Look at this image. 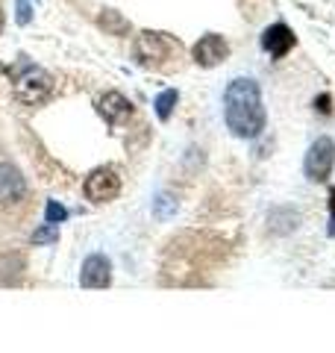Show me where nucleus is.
Instances as JSON below:
<instances>
[{
	"mask_svg": "<svg viewBox=\"0 0 335 353\" xmlns=\"http://www.w3.org/2000/svg\"><path fill=\"white\" fill-rule=\"evenodd\" d=\"M223 121L232 136L259 139L267 127V112L262 103L259 83L250 77H236L223 92Z\"/></svg>",
	"mask_w": 335,
	"mask_h": 353,
	"instance_id": "obj_1",
	"label": "nucleus"
},
{
	"mask_svg": "<svg viewBox=\"0 0 335 353\" xmlns=\"http://www.w3.org/2000/svg\"><path fill=\"white\" fill-rule=\"evenodd\" d=\"M50 88H53V80H50L48 71L39 68V65H32V62H21V68L15 74V94L21 101L41 103L44 97L50 94Z\"/></svg>",
	"mask_w": 335,
	"mask_h": 353,
	"instance_id": "obj_2",
	"label": "nucleus"
},
{
	"mask_svg": "<svg viewBox=\"0 0 335 353\" xmlns=\"http://www.w3.org/2000/svg\"><path fill=\"white\" fill-rule=\"evenodd\" d=\"M332 165H335V141L329 136L315 139V141H312V148H309V153H306V162H303L306 176L312 183L329 180Z\"/></svg>",
	"mask_w": 335,
	"mask_h": 353,
	"instance_id": "obj_3",
	"label": "nucleus"
},
{
	"mask_svg": "<svg viewBox=\"0 0 335 353\" xmlns=\"http://www.w3.org/2000/svg\"><path fill=\"white\" fill-rule=\"evenodd\" d=\"M83 192L92 203H106V201H115L118 192H121V176L112 171V168H97L85 176L83 183Z\"/></svg>",
	"mask_w": 335,
	"mask_h": 353,
	"instance_id": "obj_4",
	"label": "nucleus"
},
{
	"mask_svg": "<svg viewBox=\"0 0 335 353\" xmlns=\"http://www.w3.org/2000/svg\"><path fill=\"white\" fill-rule=\"evenodd\" d=\"M192 57L197 65H203V68H215V65H221L230 57V44L223 36H218V32H206L192 48Z\"/></svg>",
	"mask_w": 335,
	"mask_h": 353,
	"instance_id": "obj_5",
	"label": "nucleus"
},
{
	"mask_svg": "<svg viewBox=\"0 0 335 353\" xmlns=\"http://www.w3.org/2000/svg\"><path fill=\"white\" fill-rule=\"evenodd\" d=\"M109 283H112V262L103 253L85 256L80 268V285H85V289H106Z\"/></svg>",
	"mask_w": 335,
	"mask_h": 353,
	"instance_id": "obj_6",
	"label": "nucleus"
},
{
	"mask_svg": "<svg viewBox=\"0 0 335 353\" xmlns=\"http://www.w3.org/2000/svg\"><path fill=\"white\" fill-rule=\"evenodd\" d=\"M262 48H265V53H271L274 59H283L285 53L294 48V32L288 30V24L276 21V24H271L262 32Z\"/></svg>",
	"mask_w": 335,
	"mask_h": 353,
	"instance_id": "obj_7",
	"label": "nucleus"
},
{
	"mask_svg": "<svg viewBox=\"0 0 335 353\" xmlns=\"http://www.w3.org/2000/svg\"><path fill=\"white\" fill-rule=\"evenodd\" d=\"M27 192V183L12 162H0V203H15Z\"/></svg>",
	"mask_w": 335,
	"mask_h": 353,
	"instance_id": "obj_8",
	"label": "nucleus"
},
{
	"mask_svg": "<svg viewBox=\"0 0 335 353\" xmlns=\"http://www.w3.org/2000/svg\"><path fill=\"white\" fill-rule=\"evenodd\" d=\"M97 112L103 115L109 124H118V121L132 115V103L121 92H106V94L97 97Z\"/></svg>",
	"mask_w": 335,
	"mask_h": 353,
	"instance_id": "obj_9",
	"label": "nucleus"
},
{
	"mask_svg": "<svg viewBox=\"0 0 335 353\" xmlns=\"http://www.w3.org/2000/svg\"><path fill=\"white\" fill-rule=\"evenodd\" d=\"M168 41L162 32H141L139 41H136V57L144 62V65H153V62H159L168 57Z\"/></svg>",
	"mask_w": 335,
	"mask_h": 353,
	"instance_id": "obj_10",
	"label": "nucleus"
},
{
	"mask_svg": "<svg viewBox=\"0 0 335 353\" xmlns=\"http://www.w3.org/2000/svg\"><path fill=\"white\" fill-rule=\"evenodd\" d=\"M267 224H271L274 233L279 236H285V233H292V230L300 227V212L292 206H283V209H274L271 218H267Z\"/></svg>",
	"mask_w": 335,
	"mask_h": 353,
	"instance_id": "obj_11",
	"label": "nucleus"
},
{
	"mask_svg": "<svg viewBox=\"0 0 335 353\" xmlns=\"http://www.w3.org/2000/svg\"><path fill=\"white\" fill-rule=\"evenodd\" d=\"M180 103V94H176V88H165V92L156 97L153 106H156V115H159V121H168L174 115V106Z\"/></svg>",
	"mask_w": 335,
	"mask_h": 353,
	"instance_id": "obj_12",
	"label": "nucleus"
},
{
	"mask_svg": "<svg viewBox=\"0 0 335 353\" xmlns=\"http://www.w3.org/2000/svg\"><path fill=\"white\" fill-rule=\"evenodd\" d=\"M100 27H103L106 32H112V36H127L130 32V24L115 12V9H103V15H100Z\"/></svg>",
	"mask_w": 335,
	"mask_h": 353,
	"instance_id": "obj_13",
	"label": "nucleus"
},
{
	"mask_svg": "<svg viewBox=\"0 0 335 353\" xmlns=\"http://www.w3.org/2000/svg\"><path fill=\"white\" fill-rule=\"evenodd\" d=\"M56 239H59V224H44L41 230L32 233V241H36V245H50Z\"/></svg>",
	"mask_w": 335,
	"mask_h": 353,
	"instance_id": "obj_14",
	"label": "nucleus"
},
{
	"mask_svg": "<svg viewBox=\"0 0 335 353\" xmlns=\"http://www.w3.org/2000/svg\"><path fill=\"white\" fill-rule=\"evenodd\" d=\"M65 218H68V209H65L62 203L50 201V203H48V224H62Z\"/></svg>",
	"mask_w": 335,
	"mask_h": 353,
	"instance_id": "obj_15",
	"label": "nucleus"
},
{
	"mask_svg": "<svg viewBox=\"0 0 335 353\" xmlns=\"http://www.w3.org/2000/svg\"><path fill=\"white\" fill-rule=\"evenodd\" d=\"M15 18H18V24H30V21H32L30 0H18V3H15Z\"/></svg>",
	"mask_w": 335,
	"mask_h": 353,
	"instance_id": "obj_16",
	"label": "nucleus"
},
{
	"mask_svg": "<svg viewBox=\"0 0 335 353\" xmlns=\"http://www.w3.org/2000/svg\"><path fill=\"white\" fill-rule=\"evenodd\" d=\"M171 209H176V201H171L168 194H159V201H156V215L168 218V212H171Z\"/></svg>",
	"mask_w": 335,
	"mask_h": 353,
	"instance_id": "obj_17",
	"label": "nucleus"
},
{
	"mask_svg": "<svg viewBox=\"0 0 335 353\" xmlns=\"http://www.w3.org/2000/svg\"><path fill=\"white\" fill-rule=\"evenodd\" d=\"M315 106L321 109V112H329V94H321L318 101H315Z\"/></svg>",
	"mask_w": 335,
	"mask_h": 353,
	"instance_id": "obj_18",
	"label": "nucleus"
},
{
	"mask_svg": "<svg viewBox=\"0 0 335 353\" xmlns=\"http://www.w3.org/2000/svg\"><path fill=\"white\" fill-rule=\"evenodd\" d=\"M329 209H332V215H329V236H335V192H332V197H329Z\"/></svg>",
	"mask_w": 335,
	"mask_h": 353,
	"instance_id": "obj_19",
	"label": "nucleus"
},
{
	"mask_svg": "<svg viewBox=\"0 0 335 353\" xmlns=\"http://www.w3.org/2000/svg\"><path fill=\"white\" fill-rule=\"evenodd\" d=\"M3 24H6V18H3V9H0V32H3Z\"/></svg>",
	"mask_w": 335,
	"mask_h": 353,
	"instance_id": "obj_20",
	"label": "nucleus"
}]
</instances>
